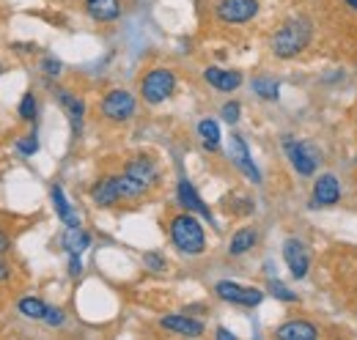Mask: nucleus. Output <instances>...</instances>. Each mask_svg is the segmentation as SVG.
<instances>
[{
  "mask_svg": "<svg viewBox=\"0 0 357 340\" xmlns=\"http://www.w3.org/2000/svg\"><path fill=\"white\" fill-rule=\"evenodd\" d=\"M171 242L181 255H201L206 250V233L195 214L181 212L171 219Z\"/></svg>",
  "mask_w": 357,
  "mask_h": 340,
  "instance_id": "obj_3",
  "label": "nucleus"
},
{
  "mask_svg": "<svg viewBox=\"0 0 357 340\" xmlns=\"http://www.w3.org/2000/svg\"><path fill=\"white\" fill-rule=\"evenodd\" d=\"M215 14L225 25H245L259 14V0H220Z\"/></svg>",
  "mask_w": 357,
  "mask_h": 340,
  "instance_id": "obj_7",
  "label": "nucleus"
},
{
  "mask_svg": "<svg viewBox=\"0 0 357 340\" xmlns=\"http://www.w3.org/2000/svg\"><path fill=\"white\" fill-rule=\"evenodd\" d=\"M58 96H61V105H63V107H66V113H69L72 129H75V132H80V127H83V116H86V105H83V99H80V96H75V93H69V91H61Z\"/></svg>",
  "mask_w": 357,
  "mask_h": 340,
  "instance_id": "obj_20",
  "label": "nucleus"
},
{
  "mask_svg": "<svg viewBox=\"0 0 357 340\" xmlns=\"http://www.w3.org/2000/svg\"><path fill=\"white\" fill-rule=\"evenodd\" d=\"M17 310H20V316H25L31 321H42L47 313V304L36 297H22L17 302Z\"/></svg>",
  "mask_w": 357,
  "mask_h": 340,
  "instance_id": "obj_23",
  "label": "nucleus"
},
{
  "mask_svg": "<svg viewBox=\"0 0 357 340\" xmlns=\"http://www.w3.org/2000/svg\"><path fill=\"white\" fill-rule=\"evenodd\" d=\"M86 8L96 22H113L121 17V0H86Z\"/></svg>",
  "mask_w": 357,
  "mask_h": 340,
  "instance_id": "obj_16",
  "label": "nucleus"
},
{
  "mask_svg": "<svg viewBox=\"0 0 357 340\" xmlns=\"http://www.w3.org/2000/svg\"><path fill=\"white\" fill-rule=\"evenodd\" d=\"M344 3H347L349 8H355V11H357V0H344Z\"/></svg>",
  "mask_w": 357,
  "mask_h": 340,
  "instance_id": "obj_36",
  "label": "nucleus"
},
{
  "mask_svg": "<svg viewBox=\"0 0 357 340\" xmlns=\"http://www.w3.org/2000/svg\"><path fill=\"white\" fill-rule=\"evenodd\" d=\"M17 151H20L22 157H33V154L39 151V140H36V134H25V137H20V140H17Z\"/></svg>",
  "mask_w": 357,
  "mask_h": 340,
  "instance_id": "obj_27",
  "label": "nucleus"
},
{
  "mask_svg": "<svg viewBox=\"0 0 357 340\" xmlns=\"http://www.w3.org/2000/svg\"><path fill=\"white\" fill-rule=\"evenodd\" d=\"M283 148H286V154H289L291 168L297 170L300 176H313V173H316L319 162H321V151L316 148V143L286 137V140H283Z\"/></svg>",
  "mask_w": 357,
  "mask_h": 340,
  "instance_id": "obj_5",
  "label": "nucleus"
},
{
  "mask_svg": "<svg viewBox=\"0 0 357 340\" xmlns=\"http://www.w3.org/2000/svg\"><path fill=\"white\" fill-rule=\"evenodd\" d=\"M160 327L168 330V332L184 335V338H201V335H204V324H201V321H195V318H190V316H178V313L165 316V318L160 321Z\"/></svg>",
  "mask_w": 357,
  "mask_h": 340,
  "instance_id": "obj_14",
  "label": "nucleus"
},
{
  "mask_svg": "<svg viewBox=\"0 0 357 340\" xmlns=\"http://www.w3.org/2000/svg\"><path fill=\"white\" fill-rule=\"evenodd\" d=\"M11 250V239H8V233L0 228V255H6Z\"/></svg>",
  "mask_w": 357,
  "mask_h": 340,
  "instance_id": "obj_33",
  "label": "nucleus"
},
{
  "mask_svg": "<svg viewBox=\"0 0 357 340\" xmlns=\"http://www.w3.org/2000/svg\"><path fill=\"white\" fill-rule=\"evenodd\" d=\"M267 291L272 294L275 299H280V302H297V294L291 291V288H286L280 280H269V286H267Z\"/></svg>",
  "mask_w": 357,
  "mask_h": 340,
  "instance_id": "obj_25",
  "label": "nucleus"
},
{
  "mask_svg": "<svg viewBox=\"0 0 357 340\" xmlns=\"http://www.w3.org/2000/svg\"><path fill=\"white\" fill-rule=\"evenodd\" d=\"M228 157H231L234 168L239 170L242 176H248L253 184H261V173L256 168V162L250 157V148H248V143H245L242 134H231L228 137Z\"/></svg>",
  "mask_w": 357,
  "mask_h": 340,
  "instance_id": "obj_8",
  "label": "nucleus"
},
{
  "mask_svg": "<svg viewBox=\"0 0 357 340\" xmlns=\"http://www.w3.org/2000/svg\"><path fill=\"white\" fill-rule=\"evenodd\" d=\"M176 91V75L171 69H149L140 80V96L146 105H162Z\"/></svg>",
  "mask_w": 357,
  "mask_h": 340,
  "instance_id": "obj_4",
  "label": "nucleus"
},
{
  "mask_svg": "<svg viewBox=\"0 0 357 340\" xmlns=\"http://www.w3.org/2000/svg\"><path fill=\"white\" fill-rule=\"evenodd\" d=\"M20 118L22 121H33L36 118V96L28 91L25 96H22V102H20Z\"/></svg>",
  "mask_w": 357,
  "mask_h": 340,
  "instance_id": "obj_26",
  "label": "nucleus"
},
{
  "mask_svg": "<svg viewBox=\"0 0 357 340\" xmlns=\"http://www.w3.org/2000/svg\"><path fill=\"white\" fill-rule=\"evenodd\" d=\"M0 75H3V63H0Z\"/></svg>",
  "mask_w": 357,
  "mask_h": 340,
  "instance_id": "obj_37",
  "label": "nucleus"
},
{
  "mask_svg": "<svg viewBox=\"0 0 357 340\" xmlns=\"http://www.w3.org/2000/svg\"><path fill=\"white\" fill-rule=\"evenodd\" d=\"M119 178V192H121V201H135V198H143L149 190L157 187L160 181V170L157 162L151 157H135L127 162V168Z\"/></svg>",
  "mask_w": 357,
  "mask_h": 340,
  "instance_id": "obj_1",
  "label": "nucleus"
},
{
  "mask_svg": "<svg viewBox=\"0 0 357 340\" xmlns=\"http://www.w3.org/2000/svg\"><path fill=\"white\" fill-rule=\"evenodd\" d=\"M218 338H220V340H234L236 335H234V332H228L225 327H220V330H218Z\"/></svg>",
  "mask_w": 357,
  "mask_h": 340,
  "instance_id": "obj_35",
  "label": "nucleus"
},
{
  "mask_svg": "<svg viewBox=\"0 0 357 340\" xmlns=\"http://www.w3.org/2000/svg\"><path fill=\"white\" fill-rule=\"evenodd\" d=\"M220 116H223V121H228V124H236V121H239V105H236V102H228V105H223Z\"/></svg>",
  "mask_w": 357,
  "mask_h": 340,
  "instance_id": "obj_30",
  "label": "nucleus"
},
{
  "mask_svg": "<svg viewBox=\"0 0 357 340\" xmlns=\"http://www.w3.org/2000/svg\"><path fill=\"white\" fill-rule=\"evenodd\" d=\"M45 321L47 327H61L63 321H66V316H63V310L61 307H47V313H45Z\"/></svg>",
  "mask_w": 357,
  "mask_h": 340,
  "instance_id": "obj_28",
  "label": "nucleus"
},
{
  "mask_svg": "<svg viewBox=\"0 0 357 340\" xmlns=\"http://www.w3.org/2000/svg\"><path fill=\"white\" fill-rule=\"evenodd\" d=\"M256 242H259V231H256V228H239V231L231 236V242H228V253L231 255L250 253V250L256 247Z\"/></svg>",
  "mask_w": 357,
  "mask_h": 340,
  "instance_id": "obj_19",
  "label": "nucleus"
},
{
  "mask_svg": "<svg viewBox=\"0 0 357 340\" xmlns=\"http://www.w3.org/2000/svg\"><path fill=\"white\" fill-rule=\"evenodd\" d=\"M341 201V184L333 173H324L313 184V206H335Z\"/></svg>",
  "mask_w": 357,
  "mask_h": 340,
  "instance_id": "obj_11",
  "label": "nucleus"
},
{
  "mask_svg": "<svg viewBox=\"0 0 357 340\" xmlns=\"http://www.w3.org/2000/svg\"><path fill=\"white\" fill-rule=\"evenodd\" d=\"M8 275H11V266L6 261H0V280H8Z\"/></svg>",
  "mask_w": 357,
  "mask_h": 340,
  "instance_id": "obj_34",
  "label": "nucleus"
},
{
  "mask_svg": "<svg viewBox=\"0 0 357 340\" xmlns=\"http://www.w3.org/2000/svg\"><path fill=\"white\" fill-rule=\"evenodd\" d=\"M42 69H45L47 77H58V75H61V63H58V61H52V58H45Z\"/></svg>",
  "mask_w": 357,
  "mask_h": 340,
  "instance_id": "obj_31",
  "label": "nucleus"
},
{
  "mask_svg": "<svg viewBox=\"0 0 357 340\" xmlns=\"http://www.w3.org/2000/svg\"><path fill=\"white\" fill-rule=\"evenodd\" d=\"M311 36H313V25L305 20V17H291V20H286L278 31H275V36H272V55L275 58H280V61H291V58H297L308 44H311Z\"/></svg>",
  "mask_w": 357,
  "mask_h": 340,
  "instance_id": "obj_2",
  "label": "nucleus"
},
{
  "mask_svg": "<svg viewBox=\"0 0 357 340\" xmlns=\"http://www.w3.org/2000/svg\"><path fill=\"white\" fill-rule=\"evenodd\" d=\"M69 275H72V277H80V275H83V263H80V255H72V258H69Z\"/></svg>",
  "mask_w": 357,
  "mask_h": 340,
  "instance_id": "obj_32",
  "label": "nucleus"
},
{
  "mask_svg": "<svg viewBox=\"0 0 357 340\" xmlns=\"http://www.w3.org/2000/svg\"><path fill=\"white\" fill-rule=\"evenodd\" d=\"M143 263H146V269H151V272H162V269H165V258L160 253H154V250L143 255Z\"/></svg>",
  "mask_w": 357,
  "mask_h": 340,
  "instance_id": "obj_29",
  "label": "nucleus"
},
{
  "mask_svg": "<svg viewBox=\"0 0 357 340\" xmlns=\"http://www.w3.org/2000/svg\"><path fill=\"white\" fill-rule=\"evenodd\" d=\"M275 338L280 340H316L319 338V330L308 324V321H289L283 327L275 330Z\"/></svg>",
  "mask_w": 357,
  "mask_h": 340,
  "instance_id": "obj_17",
  "label": "nucleus"
},
{
  "mask_svg": "<svg viewBox=\"0 0 357 340\" xmlns=\"http://www.w3.org/2000/svg\"><path fill=\"white\" fill-rule=\"evenodd\" d=\"M215 294L223 299V302L242 304V307H256V304H261V299H264V291H261V288L239 286V283H231V280H220V283L215 286Z\"/></svg>",
  "mask_w": 357,
  "mask_h": 340,
  "instance_id": "obj_9",
  "label": "nucleus"
},
{
  "mask_svg": "<svg viewBox=\"0 0 357 340\" xmlns=\"http://www.w3.org/2000/svg\"><path fill=\"white\" fill-rule=\"evenodd\" d=\"M176 195H178V203L184 206V212L201 214V217H206L209 222H215V217H212V212H209V206L201 201V195L195 192V187H192L190 178H178Z\"/></svg>",
  "mask_w": 357,
  "mask_h": 340,
  "instance_id": "obj_13",
  "label": "nucleus"
},
{
  "mask_svg": "<svg viewBox=\"0 0 357 340\" xmlns=\"http://www.w3.org/2000/svg\"><path fill=\"white\" fill-rule=\"evenodd\" d=\"M283 261H286L289 272H291L297 280H303V277L308 275V269H311V253H308L305 242H300V239H286V242H283Z\"/></svg>",
  "mask_w": 357,
  "mask_h": 340,
  "instance_id": "obj_10",
  "label": "nucleus"
},
{
  "mask_svg": "<svg viewBox=\"0 0 357 340\" xmlns=\"http://www.w3.org/2000/svg\"><path fill=\"white\" fill-rule=\"evenodd\" d=\"M61 245L69 255H80L83 250H89L91 236L83 231V228H66L63 236H61Z\"/></svg>",
  "mask_w": 357,
  "mask_h": 340,
  "instance_id": "obj_21",
  "label": "nucleus"
},
{
  "mask_svg": "<svg viewBox=\"0 0 357 340\" xmlns=\"http://www.w3.org/2000/svg\"><path fill=\"white\" fill-rule=\"evenodd\" d=\"M135 110H137V102H135L132 93L124 91V88H113L102 99V116L107 121H113V124H127L135 116Z\"/></svg>",
  "mask_w": 357,
  "mask_h": 340,
  "instance_id": "obj_6",
  "label": "nucleus"
},
{
  "mask_svg": "<svg viewBox=\"0 0 357 340\" xmlns=\"http://www.w3.org/2000/svg\"><path fill=\"white\" fill-rule=\"evenodd\" d=\"M91 201H93L99 209H113V206L121 201L119 178H116V176H105V178H99V181L91 187Z\"/></svg>",
  "mask_w": 357,
  "mask_h": 340,
  "instance_id": "obj_12",
  "label": "nucleus"
},
{
  "mask_svg": "<svg viewBox=\"0 0 357 340\" xmlns=\"http://www.w3.org/2000/svg\"><path fill=\"white\" fill-rule=\"evenodd\" d=\"M204 80L212 85V88L223 91V93H231V91H236V88L242 85V75H239V72H231V69L209 66V69L204 72Z\"/></svg>",
  "mask_w": 357,
  "mask_h": 340,
  "instance_id": "obj_15",
  "label": "nucleus"
},
{
  "mask_svg": "<svg viewBox=\"0 0 357 340\" xmlns=\"http://www.w3.org/2000/svg\"><path fill=\"white\" fill-rule=\"evenodd\" d=\"M198 134L204 140V148H209V151L220 148V127H218L215 118H201L198 121Z\"/></svg>",
  "mask_w": 357,
  "mask_h": 340,
  "instance_id": "obj_22",
  "label": "nucleus"
},
{
  "mask_svg": "<svg viewBox=\"0 0 357 340\" xmlns=\"http://www.w3.org/2000/svg\"><path fill=\"white\" fill-rule=\"evenodd\" d=\"M50 195H52V206H55V212H58V217H61V222H63L66 228H80V217H77V212L69 206V201H66L61 184H52Z\"/></svg>",
  "mask_w": 357,
  "mask_h": 340,
  "instance_id": "obj_18",
  "label": "nucleus"
},
{
  "mask_svg": "<svg viewBox=\"0 0 357 340\" xmlns=\"http://www.w3.org/2000/svg\"><path fill=\"white\" fill-rule=\"evenodd\" d=\"M253 91H256V96H261L267 102H275L280 96V85L275 83L272 77H256L253 80Z\"/></svg>",
  "mask_w": 357,
  "mask_h": 340,
  "instance_id": "obj_24",
  "label": "nucleus"
}]
</instances>
